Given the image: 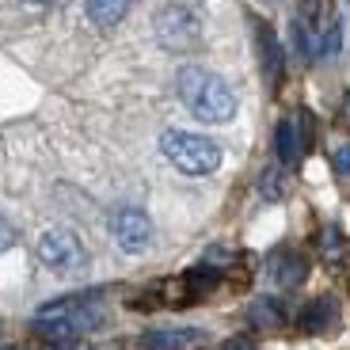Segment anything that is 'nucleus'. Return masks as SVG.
I'll use <instances>...</instances> for the list:
<instances>
[{"mask_svg":"<svg viewBox=\"0 0 350 350\" xmlns=\"http://www.w3.org/2000/svg\"><path fill=\"white\" fill-rule=\"evenodd\" d=\"M175 92L183 99V107L210 126H225L237 118V92L217 77V72L202 69V65H183L175 72Z\"/></svg>","mask_w":350,"mask_h":350,"instance_id":"1","label":"nucleus"},{"mask_svg":"<svg viewBox=\"0 0 350 350\" xmlns=\"http://www.w3.org/2000/svg\"><path fill=\"white\" fill-rule=\"evenodd\" d=\"M160 152L167 157V164L183 175H213L225 160L217 141L202 137V133H187V130H167L160 137Z\"/></svg>","mask_w":350,"mask_h":350,"instance_id":"2","label":"nucleus"},{"mask_svg":"<svg viewBox=\"0 0 350 350\" xmlns=\"http://www.w3.org/2000/svg\"><path fill=\"white\" fill-rule=\"evenodd\" d=\"M38 320H62L69 324L77 335H88L103 327L107 312H103V289H80V293H65V297H53L38 308Z\"/></svg>","mask_w":350,"mask_h":350,"instance_id":"3","label":"nucleus"},{"mask_svg":"<svg viewBox=\"0 0 350 350\" xmlns=\"http://www.w3.org/2000/svg\"><path fill=\"white\" fill-rule=\"evenodd\" d=\"M152 31H157V42L172 53H187L202 42V19L187 4H164L152 16Z\"/></svg>","mask_w":350,"mask_h":350,"instance_id":"4","label":"nucleus"},{"mask_svg":"<svg viewBox=\"0 0 350 350\" xmlns=\"http://www.w3.org/2000/svg\"><path fill=\"white\" fill-rule=\"evenodd\" d=\"M38 259H42V267H50V271L69 274V271H80L88 262V252H84V244H80V237L72 228H50V232L38 237Z\"/></svg>","mask_w":350,"mask_h":350,"instance_id":"5","label":"nucleus"},{"mask_svg":"<svg viewBox=\"0 0 350 350\" xmlns=\"http://www.w3.org/2000/svg\"><path fill=\"white\" fill-rule=\"evenodd\" d=\"M111 237L126 255H141L152 244V221L141 206H118L111 213Z\"/></svg>","mask_w":350,"mask_h":350,"instance_id":"6","label":"nucleus"},{"mask_svg":"<svg viewBox=\"0 0 350 350\" xmlns=\"http://www.w3.org/2000/svg\"><path fill=\"white\" fill-rule=\"evenodd\" d=\"M210 347L206 327H157L141 335V350H202Z\"/></svg>","mask_w":350,"mask_h":350,"instance_id":"7","label":"nucleus"},{"mask_svg":"<svg viewBox=\"0 0 350 350\" xmlns=\"http://www.w3.org/2000/svg\"><path fill=\"white\" fill-rule=\"evenodd\" d=\"M255 50H259V65H262L267 84L278 88L282 84V72H286V50H282L278 35H274L262 19H255Z\"/></svg>","mask_w":350,"mask_h":350,"instance_id":"8","label":"nucleus"},{"mask_svg":"<svg viewBox=\"0 0 350 350\" xmlns=\"http://www.w3.org/2000/svg\"><path fill=\"white\" fill-rule=\"evenodd\" d=\"M267 274H271L274 286L282 289H297L301 282L308 278V259L297 252V247H278V252L267 259Z\"/></svg>","mask_w":350,"mask_h":350,"instance_id":"9","label":"nucleus"},{"mask_svg":"<svg viewBox=\"0 0 350 350\" xmlns=\"http://www.w3.org/2000/svg\"><path fill=\"white\" fill-rule=\"evenodd\" d=\"M305 133H301L297 118H282L278 130H274V152H278V164L282 167H293L301 157H305Z\"/></svg>","mask_w":350,"mask_h":350,"instance_id":"10","label":"nucleus"},{"mask_svg":"<svg viewBox=\"0 0 350 350\" xmlns=\"http://www.w3.org/2000/svg\"><path fill=\"white\" fill-rule=\"evenodd\" d=\"M339 324V305L332 297H320V301H308L305 312H301V327L308 335H324Z\"/></svg>","mask_w":350,"mask_h":350,"instance_id":"11","label":"nucleus"},{"mask_svg":"<svg viewBox=\"0 0 350 350\" xmlns=\"http://www.w3.org/2000/svg\"><path fill=\"white\" fill-rule=\"evenodd\" d=\"M130 8H133V0H88V4H84L88 19H92L99 31H111V27H118L126 16H130Z\"/></svg>","mask_w":350,"mask_h":350,"instance_id":"12","label":"nucleus"},{"mask_svg":"<svg viewBox=\"0 0 350 350\" xmlns=\"http://www.w3.org/2000/svg\"><path fill=\"white\" fill-rule=\"evenodd\" d=\"M247 320H252V327L274 332V327L286 324V308H282V301H274V297H255L252 308H247Z\"/></svg>","mask_w":350,"mask_h":350,"instance_id":"13","label":"nucleus"},{"mask_svg":"<svg viewBox=\"0 0 350 350\" xmlns=\"http://www.w3.org/2000/svg\"><path fill=\"white\" fill-rule=\"evenodd\" d=\"M259 194H262L267 202L286 198V167H282V164L267 167V172H262V179H259Z\"/></svg>","mask_w":350,"mask_h":350,"instance_id":"14","label":"nucleus"},{"mask_svg":"<svg viewBox=\"0 0 350 350\" xmlns=\"http://www.w3.org/2000/svg\"><path fill=\"white\" fill-rule=\"evenodd\" d=\"M320 252H324V259H327V262L342 259V252H347V240H342V232H339L335 225H327V228H324V237H320Z\"/></svg>","mask_w":350,"mask_h":350,"instance_id":"15","label":"nucleus"},{"mask_svg":"<svg viewBox=\"0 0 350 350\" xmlns=\"http://www.w3.org/2000/svg\"><path fill=\"white\" fill-rule=\"evenodd\" d=\"M332 164H335V172H339L342 179H350V141H347V145H339V149H335Z\"/></svg>","mask_w":350,"mask_h":350,"instance_id":"16","label":"nucleus"},{"mask_svg":"<svg viewBox=\"0 0 350 350\" xmlns=\"http://www.w3.org/2000/svg\"><path fill=\"white\" fill-rule=\"evenodd\" d=\"M42 350H88L84 339H57V342H42Z\"/></svg>","mask_w":350,"mask_h":350,"instance_id":"17","label":"nucleus"},{"mask_svg":"<svg viewBox=\"0 0 350 350\" xmlns=\"http://www.w3.org/2000/svg\"><path fill=\"white\" fill-rule=\"evenodd\" d=\"M12 244H16V228H12L8 221L0 217V252H8Z\"/></svg>","mask_w":350,"mask_h":350,"instance_id":"18","label":"nucleus"},{"mask_svg":"<svg viewBox=\"0 0 350 350\" xmlns=\"http://www.w3.org/2000/svg\"><path fill=\"white\" fill-rule=\"evenodd\" d=\"M225 350H255V342L252 339H228Z\"/></svg>","mask_w":350,"mask_h":350,"instance_id":"19","label":"nucleus"},{"mask_svg":"<svg viewBox=\"0 0 350 350\" xmlns=\"http://www.w3.org/2000/svg\"><path fill=\"white\" fill-rule=\"evenodd\" d=\"M27 4H57V0H27Z\"/></svg>","mask_w":350,"mask_h":350,"instance_id":"20","label":"nucleus"}]
</instances>
